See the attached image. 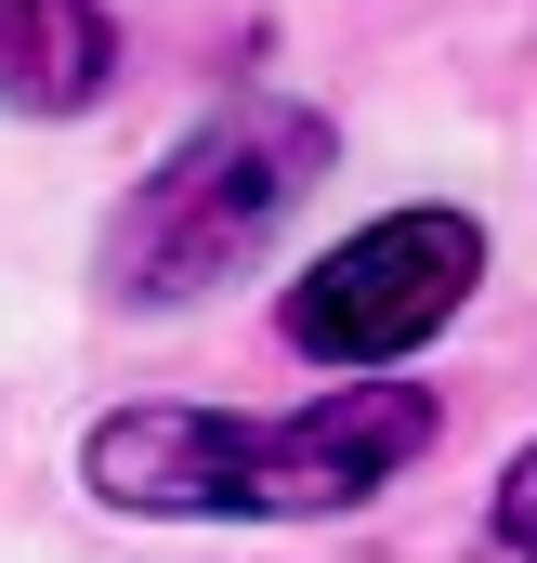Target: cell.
<instances>
[{
	"instance_id": "5b68a950",
	"label": "cell",
	"mask_w": 537,
	"mask_h": 563,
	"mask_svg": "<svg viewBox=\"0 0 537 563\" xmlns=\"http://www.w3.org/2000/svg\"><path fill=\"white\" fill-rule=\"evenodd\" d=\"M485 525H498V551H512V563H537V445L498 472V511H485Z\"/></svg>"
},
{
	"instance_id": "277c9868",
	"label": "cell",
	"mask_w": 537,
	"mask_h": 563,
	"mask_svg": "<svg viewBox=\"0 0 537 563\" xmlns=\"http://www.w3.org/2000/svg\"><path fill=\"white\" fill-rule=\"evenodd\" d=\"M119 79V26L106 0H0V106L26 119H79Z\"/></svg>"
},
{
	"instance_id": "3957f363",
	"label": "cell",
	"mask_w": 537,
	"mask_h": 563,
	"mask_svg": "<svg viewBox=\"0 0 537 563\" xmlns=\"http://www.w3.org/2000/svg\"><path fill=\"white\" fill-rule=\"evenodd\" d=\"M485 276V223L472 210H394L368 236H341L315 276H288V341L315 367H394L419 354Z\"/></svg>"
},
{
	"instance_id": "7a4b0ae2",
	"label": "cell",
	"mask_w": 537,
	"mask_h": 563,
	"mask_svg": "<svg viewBox=\"0 0 537 563\" xmlns=\"http://www.w3.org/2000/svg\"><path fill=\"white\" fill-rule=\"evenodd\" d=\"M328 119L315 106H223L210 132H184L132 184V210L106 223V288L119 301H197V288L250 276L263 236L315 197Z\"/></svg>"
},
{
	"instance_id": "6da1fadb",
	"label": "cell",
	"mask_w": 537,
	"mask_h": 563,
	"mask_svg": "<svg viewBox=\"0 0 537 563\" xmlns=\"http://www.w3.org/2000/svg\"><path fill=\"white\" fill-rule=\"evenodd\" d=\"M432 445L419 380H341L328 407L288 420H223V407H119L79 445L106 511H210V525H315L381 498L406 459Z\"/></svg>"
}]
</instances>
